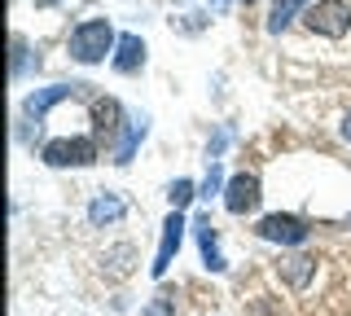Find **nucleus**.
I'll use <instances>...</instances> for the list:
<instances>
[{"label":"nucleus","mask_w":351,"mask_h":316,"mask_svg":"<svg viewBox=\"0 0 351 316\" xmlns=\"http://www.w3.org/2000/svg\"><path fill=\"white\" fill-rule=\"evenodd\" d=\"M347 224H351V220H347Z\"/></svg>","instance_id":"23"},{"label":"nucleus","mask_w":351,"mask_h":316,"mask_svg":"<svg viewBox=\"0 0 351 316\" xmlns=\"http://www.w3.org/2000/svg\"><path fill=\"white\" fill-rule=\"evenodd\" d=\"M176 294H167V290H158L154 294V308H149V316H180V303H171Z\"/></svg>","instance_id":"17"},{"label":"nucleus","mask_w":351,"mask_h":316,"mask_svg":"<svg viewBox=\"0 0 351 316\" xmlns=\"http://www.w3.org/2000/svg\"><path fill=\"white\" fill-rule=\"evenodd\" d=\"M101 158V141L93 132L88 136H58L40 145V162L44 167H93Z\"/></svg>","instance_id":"2"},{"label":"nucleus","mask_w":351,"mask_h":316,"mask_svg":"<svg viewBox=\"0 0 351 316\" xmlns=\"http://www.w3.org/2000/svg\"><path fill=\"white\" fill-rule=\"evenodd\" d=\"M193 237H197V250H202V264L211 268V272H224V255H219V233H215V224H211V215H197L193 220Z\"/></svg>","instance_id":"9"},{"label":"nucleus","mask_w":351,"mask_h":316,"mask_svg":"<svg viewBox=\"0 0 351 316\" xmlns=\"http://www.w3.org/2000/svg\"><path fill=\"white\" fill-rule=\"evenodd\" d=\"M255 233L263 242H277V246H303L307 237H312V228H307V220H299V215H263Z\"/></svg>","instance_id":"6"},{"label":"nucleus","mask_w":351,"mask_h":316,"mask_svg":"<svg viewBox=\"0 0 351 316\" xmlns=\"http://www.w3.org/2000/svg\"><path fill=\"white\" fill-rule=\"evenodd\" d=\"M184 228H189L184 224V211H171L167 220H162V242H158V255H154V264H149L154 277H167L176 250H180V242H184Z\"/></svg>","instance_id":"8"},{"label":"nucleus","mask_w":351,"mask_h":316,"mask_svg":"<svg viewBox=\"0 0 351 316\" xmlns=\"http://www.w3.org/2000/svg\"><path fill=\"white\" fill-rule=\"evenodd\" d=\"M88 119H93V136L97 141H114L123 132V106L114 97H88Z\"/></svg>","instance_id":"7"},{"label":"nucleus","mask_w":351,"mask_h":316,"mask_svg":"<svg viewBox=\"0 0 351 316\" xmlns=\"http://www.w3.org/2000/svg\"><path fill=\"white\" fill-rule=\"evenodd\" d=\"M197 198V184L193 180H171V189H167V202H171V211H184Z\"/></svg>","instance_id":"16"},{"label":"nucleus","mask_w":351,"mask_h":316,"mask_svg":"<svg viewBox=\"0 0 351 316\" xmlns=\"http://www.w3.org/2000/svg\"><path fill=\"white\" fill-rule=\"evenodd\" d=\"M84 88L88 84H49V88H36L27 97V101H22V136L31 132V127H36V136H40V127H44V119H49V110L58 101H71V97H84Z\"/></svg>","instance_id":"3"},{"label":"nucleus","mask_w":351,"mask_h":316,"mask_svg":"<svg viewBox=\"0 0 351 316\" xmlns=\"http://www.w3.org/2000/svg\"><path fill=\"white\" fill-rule=\"evenodd\" d=\"M343 136H347V141H351V114H347V119H343Z\"/></svg>","instance_id":"19"},{"label":"nucleus","mask_w":351,"mask_h":316,"mask_svg":"<svg viewBox=\"0 0 351 316\" xmlns=\"http://www.w3.org/2000/svg\"><path fill=\"white\" fill-rule=\"evenodd\" d=\"M259 202H263V184L255 171H241V176H233L224 184V211L228 215H250V211H259Z\"/></svg>","instance_id":"5"},{"label":"nucleus","mask_w":351,"mask_h":316,"mask_svg":"<svg viewBox=\"0 0 351 316\" xmlns=\"http://www.w3.org/2000/svg\"><path fill=\"white\" fill-rule=\"evenodd\" d=\"M110 66H114L119 75H136L141 66H145V40H141V36H132V31H128V36H119Z\"/></svg>","instance_id":"10"},{"label":"nucleus","mask_w":351,"mask_h":316,"mask_svg":"<svg viewBox=\"0 0 351 316\" xmlns=\"http://www.w3.org/2000/svg\"><path fill=\"white\" fill-rule=\"evenodd\" d=\"M36 5H62V0H36Z\"/></svg>","instance_id":"20"},{"label":"nucleus","mask_w":351,"mask_h":316,"mask_svg":"<svg viewBox=\"0 0 351 316\" xmlns=\"http://www.w3.org/2000/svg\"><path fill=\"white\" fill-rule=\"evenodd\" d=\"M114 27H110V18H84L80 27L71 31V58L80 62V66H97V62L114 58Z\"/></svg>","instance_id":"1"},{"label":"nucleus","mask_w":351,"mask_h":316,"mask_svg":"<svg viewBox=\"0 0 351 316\" xmlns=\"http://www.w3.org/2000/svg\"><path fill=\"white\" fill-rule=\"evenodd\" d=\"M281 272H285V281H290L294 290H303V286H307V277L316 272V259H307V255H294V259H285V264H281Z\"/></svg>","instance_id":"14"},{"label":"nucleus","mask_w":351,"mask_h":316,"mask_svg":"<svg viewBox=\"0 0 351 316\" xmlns=\"http://www.w3.org/2000/svg\"><path fill=\"white\" fill-rule=\"evenodd\" d=\"M246 5H255V0H246Z\"/></svg>","instance_id":"22"},{"label":"nucleus","mask_w":351,"mask_h":316,"mask_svg":"<svg viewBox=\"0 0 351 316\" xmlns=\"http://www.w3.org/2000/svg\"><path fill=\"white\" fill-rule=\"evenodd\" d=\"M128 215V202L119 198V193H97L93 202H88V220H93V228H110V224H119Z\"/></svg>","instance_id":"11"},{"label":"nucleus","mask_w":351,"mask_h":316,"mask_svg":"<svg viewBox=\"0 0 351 316\" xmlns=\"http://www.w3.org/2000/svg\"><path fill=\"white\" fill-rule=\"evenodd\" d=\"M145 132H149V119H145V114L128 119L123 141H119V149H114V162H119V167H128V162H132V154H136V145L145 141Z\"/></svg>","instance_id":"12"},{"label":"nucleus","mask_w":351,"mask_h":316,"mask_svg":"<svg viewBox=\"0 0 351 316\" xmlns=\"http://www.w3.org/2000/svg\"><path fill=\"white\" fill-rule=\"evenodd\" d=\"M211 5H215V9H224V5H228V0H211Z\"/></svg>","instance_id":"21"},{"label":"nucleus","mask_w":351,"mask_h":316,"mask_svg":"<svg viewBox=\"0 0 351 316\" xmlns=\"http://www.w3.org/2000/svg\"><path fill=\"white\" fill-rule=\"evenodd\" d=\"M307 5H312V0H272V14H268V36H281V31L294 23V18H303V14H307Z\"/></svg>","instance_id":"13"},{"label":"nucleus","mask_w":351,"mask_h":316,"mask_svg":"<svg viewBox=\"0 0 351 316\" xmlns=\"http://www.w3.org/2000/svg\"><path fill=\"white\" fill-rule=\"evenodd\" d=\"M303 27L312 36H325V40H343L351 31V5L347 0H312L303 14Z\"/></svg>","instance_id":"4"},{"label":"nucleus","mask_w":351,"mask_h":316,"mask_svg":"<svg viewBox=\"0 0 351 316\" xmlns=\"http://www.w3.org/2000/svg\"><path fill=\"white\" fill-rule=\"evenodd\" d=\"M219 189H224V176H219V162H211V171H206V180H202V193H197V198H215Z\"/></svg>","instance_id":"18"},{"label":"nucleus","mask_w":351,"mask_h":316,"mask_svg":"<svg viewBox=\"0 0 351 316\" xmlns=\"http://www.w3.org/2000/svg\"><path fill=\"white\" fill-rule=\"evenodd\" d=\"M31 66L40 71V58H31V45H27L22 36H14V66H9V71H14V80H22Z\"/></svg>","instance_id":"15"}]
</instances>
